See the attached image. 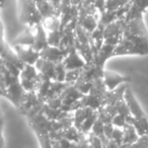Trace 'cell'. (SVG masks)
I'll use <instances>...</instances> for the list:
<instances>
[{"label":"cell","instance_id":"obj_40","mask_svg":"<svg viewBox=\"0 0 148 148\" xmlns=\"http://www.w3.org/2000/svg\"><path fill=\"white\" fill-rule=\"evenodd\" d=\"M129 0H107L106 2V10H118L121 6L128 2Z\"/></svg>","mask_w":148,"mask_h":148},{"label":"cell","instance_id":"obj_16","mask_svg":"<svg viewBox=\"0 0 148 148\" xmlns=\"http://www.w3.org/2000/svg\"><path fill=\"white\" fill-rule=\"evenodd\" d=\"M131 8L125 17L127 23L138 17H143L144 12L148 8V0H131Z\"/></svg>","mask_w":148,"mask_h":148},{"label":"cell","instance_id":"obj_31","mask_svg":"<svg viewBox=\"0 0 148 148\" xmlns=\"http://www.w3.org/2000/svg\"><path fill=\"white\" fill-rule=\"evenodd\" d=\"M105 29H106L105 25H103L101 23H99L97 27L92 33V39L95 44V47H97V52H99V50L101 49L103 46V44H105Z\"/></svg>","mask_w":148,"mask_h":148},{"label":"cell","instance_id":"obj_45","mask_svg":"<svg viewBox=\"0 0 148 148\" xmlns=\"http://www.w3.org/2000/svg\"><path fill=\"white\" fill-rule=\"evenodd\" d=\"M46 103H47L50 108H52V109L59 110V109H61L62 105H63V101H62L61 97H51V99H48L47 101H46Z\"/></svg>","mask_w":148,"mask_h":148},{"label":"cell","instance_id":"obj_20","mask_svg":"<svg viewBox=\"0 0 148 148\" xmlns=\"http://www.w3.org/2000/svg\"><path fill=\"white\" fill-rule=\"evenodd\" d=\"M52 79H49L47 77L43 76L42 74L39 73V78H38V83H37V88H36V92L38 93V97L42 101L47 99L48 93H49V89L51 86Z\"/></svg>","mask_w":148,"mask_h":148},{"label":"cell","instance_id":"obj_9","mask_svg":"<svg viewBox=\"0 0 148 148\" xmlns=\"http://www.w3.org/2000/svg\"><path fill=\"white\" fill-rule=\"evenodd\" d=\"M125 34L126 35L139 36V37H148V31L143 17H138V18L128 21L124 35Z\"/></svg>","mask_w":148,"mask_h":148},{"label":"cell","instance_id":"obj_46","mask_svg":"<svg viewBox=\"0 0 148 148\" xmlns=\"http://www.w3.org/2000/svg\"><path fill=\"white\" fill-rule=\"evenodd\" d=\"M112 139L114 141L117 142L119 145H122L123 144V139H124V131L122 128L119 127H115L113 132V136H112Z\"/></svg>","mask_w":148,"mask_h":148},{"label":"cell","instance_id":"obj_50","mask_svg":"<svg viewBox=\"0 0 148 148\" xmlns=\"http://www.w3.org/2000/svg\"><path fill=\"white\" fill-rule=\"evenodd\" d=\"M114 129H115V126H114L112 123L105 124V135H106V137L109 138V139H112Z\"/></svg>","mask_w":148,"mask_h":148},{"label":"cell","instance_id":"obj_6","mask_svg":"<svg viewBox=\"0 0 148 148\" xmlns=\"http://www.w3.org/2000/svg\"><path fill=\"white\" fill-rule=\"evenodd\" d=\"M13 50L17 54L21 60L25 64L29 65H36L38 60L41 58L40 52L36 51L32 46H23V45H15Z\"/></svg>","mask_w":148,"mask_h":148},{"label":"cell","instance_id":"obj_24","mask_svg":"<svg viewBox=\"0 0 148 148\" xmlns=\"http://www.w3.org/2000/svg\"><path fill=\"white\" fill-rule=\"evenodd\" d=\"M95 112V110L90 109V108H81V109L77 110L76 112H74V127L78 129L80 131V127L84 121L89 118L92 113Z\"/></svg>","mask_w":148,"mask_h":148},{"label":"cell","instance_id":"obj_33","mask_svg":"<svg viewBox=\"0 0 148 148\" xmlns=\"http://www.w3.org/2000/svg\"><path fill=\"white\" fill-rule=\"evenodd\" d=\"M97 119H99V112L95 111L92 113V115H91L89 118H87V119L84 121V123L81 125V127H80V132H81V133H83V134L90 133L91 129H92L95 123L97 121Z\"/></svg>","mask_w":148,"mask_h":148},{"label":"cell","instance_id":"obj_22","mask_svg":"<svg viewBox=\"0 0 148 148\" xmlns=\"http://www.w3.org/2000/svg\"><path fill=\"white\" fill-rule=\"evenodd\" d=\"M37 7L39 9L40 13H41V15L43 16V18H48V17H51V16L61 17L59 10L57 8H55L48 0L37 3Z\"/></svg>","mask_w":148,"mask_h":148},{"label":"cell","instance_id":"obj_47","mask_svg":"<svg viewBox=\"0 0 148 148\" xmlns=\"http://www.w3.org/2000/svg\"><path fill=\"white\" fill-rule=\"evenodd\" d=\"M112 124H113L115 127H119V128H122V129H123V128H125L126 125L128 124L127 118L124 117V116H122V115H117L113 119Z\"/></svg>","mask_w":148,"mask_h":148},{"label":"cell","instance_id":"obj_29","mask_svg":"<svg viewBox=\"0 0 148 148\" xmlns=\"http://www.w3.org/2000/svg\"><path fill=\"white\" fill-rule=\"evenodd\" d=\"M123 131H124L123 143L134 144L140 138V136L138 135V133L135 130V128H134L133 126L129 123L126 125L125 128H123Z\"/></svg>","mask_w":148,"mask_h":148},{"label":"cell","instance_id":"obj_42","mask_svg":"<svg viewBox=\"0 0 148 148\" xmlns=\"http://www.w3.org/2000/svg\"><path fill=\"white\" fill-rule=\"evenodd\" d=\"M88 139H89V144H90L91 148H105L101 138L97 137V135H95L92 132L88 133Z\"/></svg>","mask_w":148,"mask_h":148},{"label":"cell","instance_id":"obj_13","mask_svg":"<svg viewBox=\"0 0 148 148\" xmlns=\"http://www.w3.org/2000/svg\"><path fill=\"white\" fill-rule=\"evenodd\" d=\"M115 51V46L109 45V44H103V46L99 50L97 54L95 55L93 58V63L95 66L99 68L101 70H105L103 66L105 63L110 59V58L113 57V53Z\"/></svg>","mask_w":148,"mask_h":148},{"label":"cell","instance_id":"obj_21","mask_svg":"<svg viewBox=\"0 0 148 148\" xmlns=\"http://www.w3.org/2000/svg\"><path fill=\"white\" fill-rule=\"evenodd\" d=\"M36 35V27H27L23 33H21L16 39L14 40L15 45H23V46H33L35 42Z\"/></svg>","mask_w":148,"mask_h":148},{"label":"cell","instance_id":"obj_49","mask_svg":"<svg viewBox=\"0 0 148 148\" xmlns=\"http://www.w3.org/2000/svg\"><path fill=\"white\" fill-rule=\"evenodd\" d=\"M90 1L95 5V7L101 12V14H103L106 11V2H107V0H90Z\"/></svg>","mask_w":148,"mask_h":148},{"label":"cell","instance_id":"obj_43","mask_svg":"<svg viewBox=\"0 0 148 148\" xmlns=\"http://www.w3.org/2000/svg\"><path fill=\"white\" fill-rule=\"evenodd\" d=\"M131 5H132L131 0H129V1H128L126 4H124L123 6H121L119 9H118V10H116V12H117L118 19H125L126 15L128 14L130 8H131Z\"/></svg>","mask_w":148,"mask_h":148},{"label":"cell","instance_id":"obj_37","mask_svg":"<svg viewBox=\"0 0 148 148\" xmlns=\"http://www.w3.org/2000/svg\"><path fill=\"white\" fill-rule=\"evenodd\" d=\"M66 73H67V69H66L65 65L63 62L56 64V73H55V81H59V82H65L66 79Z\"/></svg>","mask_w":148,"mask_h":148},{"label":"cell","instance_id":"obj_7","mask_svg":"<svg viewBox=\"0 0 148 148\" xmlns=\"http://www.w3.org/2000/svg\"><path fill=\"white\" fill-rule=\"evenodd\" d=\"M60 97H61L62 101H63L61 110L63 112H68L70 106L75 103V101H77L78 99H82L84 97V95L82 92H80L74 84H69L64 89V91L61 93Z\"/></svg>","mask_w":148,"mask_h":148},{"label":"cell","instance_id":"obj_34","mask_svg":"<svg viewBox=\"0 0 148 148\" xmlns=\"http://www.w3.org/2000/svg\"><path fill=\"white\" fill-rule=\"evenodd\" d=\"M117 12L113 10H106L103 14H101V18H99V23H101L103 25L107 27V25H111L112 23H114L115 21H117Z\"/></svg>","mask_w":148,"mask_h":148},{"label":"cell","instance_id":"obj_26","mask_svg":"<svg viewBox=\"0 0 148 148\" xmlns=\"http://www.w3.org/2000/svg\"><path fill=\"white\" fill-rule=\"evenodd\" d=\"M107 90H108V88L105 84L103 78L101 77V78H97L95 80H93L92 86H91L90 91H89V95H95V97H97L103 101V97H105Z\"/></svg>","mask_w":148,"mask_h":148},{"label":"cell","instance_id":"obj_48","mask_svg":"<svg viewBox=\"0 0 148 148\" xmlns=\"http://www.w3.org/2000/svg\"><path fill=\"white\" fill-rule=\"evenodd\" d=\"M134 148H148V135L141 136L135 143L133 144Z\"/></svg>","mask_w":148,"mask_h":148},{"label":"cell","instance_id":"obj_36","mask_svg":"<svg viewBox=\"0 0 148 148\" xmlns=\"http://www.w3.org/2000/svg\"><path fill=\"white\" fill-rule=\"evenodd\" d=\"M42 113H43L44 115H45L46 117L48 118V119L51 120V121H57L58 118H59V116L61 115L62 110L61 109H59V110L52 109V108H50L49 106L47 105V103H45V106H44Z\"/></svg>","mask_w":148,"mask_h":148},{"label":"cell","instance_id":"obj_1","mask_svg":"<svg viewBox=\"0 0 148 148\" xmlns=\"http://www.w3.org/2000/svg\"><path fill=\"white\" fill-rule=\"evenodd\" d=\"M148 55V37L124 35L120 43L115 47L114 56Z\"/></svg>","mask_w":148,"mask_h":148},{"label":"cell","instance_id":"obj_38","mask_svg":"<svg viewBox=\"0 0 148 148\" xmlns=\"http://www.w3.org/2000/svg\"><path fill=\"white\" fill-rule=\"evenodd\" d=\"M80 74H81V69L67 70L65 82L69 83V84H74V83L78 80L79 76H80Z\"/></svg>","mask_w":148,"mask_h":148},{"label":"cell","instance_id":"obj_28","mask_svg":"<svg viewBox=\"0 0 148 148\" xmlns=\"http://www.w3.org/2000/svg\"><path fill=\"white\" fill-rule=\"evenodd\" d=\"M99 19L93 15H87L82 18H78V25H81L83 29H85L89 33H93V31L99 25Z\"/></svg>","mask_w":148,"mask_h":148},{"label":"cell","instance_id":"obj_12","mask_svg":"<svg viewBox=\"0 0 148 148\" xmlns=\"http://www.w3.org/2000/svg\"><path fill=\"white\" fill-rule=\"evenodd\" d=\"M1 59L4 60L5 62H9V63L13 64L21 70H23V68L25 66V64L17 56L14 50H11L10 47L6 45L4 40H2V43H1Z\"/></svg>","mask_w":148,"mask_h":148},{"label":"cell","instance_id":"obj_39","mask_svg":"<svg viewBox=\"0 0 148 148\" xmlns=\"http://www.w3.org/2000/svg\"><path fill=\"white\" fill-rule=\"evenodd\" d=\"M51 146L52 148H73V142L61 138L57 140H51Z\"/></svg>","mask_w":148,"mask_h":148},{"label":"cell","instance_id":"obj_30","mask_svg":"<svg viewBox=\"0 0 148 148\" xmlns=\"http://www.w3.org/2000/svg\"><path fill=\"white\" fill-rule=\"evenodd\" d=\"M42 25L48 33L61 31V18L58 16H51L48 18H44L42 21Z\"/></svg>","mask_w":148,"mask_h":148},{"label":"cell","instance_id":"obj_23","mask_svg":"<svg viewBox=\"0 0 148 148\" xmlns=\"http://www.w3.org/2000/svg\"><path fill=\"white\" fill-rule=\"evenodd\" d=\"M127 122L131 124L135 130L137 131L138 135L141 137L144 135H148V119L147 117L144 119H136L133 116H130L127 118Z\"/></svg>","mask_w":148,"mask_h":148},{"label":"cell","instance_id":"obj_41","mask_svg":"<svg viewBox=\"0 0 148 148\" xmlns=\"http://www.w3.org/2000/svg\"><path fill=\"white\" fill-rule=\"evenodd\" d=\"M116 106H117L118 114H119V115H122L126 118L132 116L131 112H130V110H129V107H128V105H127V103H126L125 99H122V101H118V103H116Z\"/></svg>","mask_w":148,"mask_h":148},{"label":"cell","instance_id":"obj_5","mask_svg":"<svg viewBox=\"0 0 148 148\" xmlns=\"http://www.w3.org/2000/svg\"><path fill=\"white\" fill-rule=\"evenodd\" d=\"M25 93H27V90L23 87L19 78H14L7 85L6 91L3 95V97L9 99L15 107L19 109Z\"/></svg>","mask_w":148,"mask_h":148},{"label":"cell","instance_id":"obj_15","mask_svg":"<svg viewBox=\"0 0 148 148\" xmlns=\"http://www.w3.org/2000/svg\"><path fill=\"white\" fill-rule=\"evenodd\" d=\"M67 70H73V69H82L86 66V62L80 56V54L77 52V50H73L70 52L67 56L65 57L63 61Z\"/></svg>","mask_w":148,"mask_h":148},{"label":"cell","instance_id":"obj_54","mask_svg":"<svg viewBox=\"0 0 148 148\" xmlns=\"http://www.w3.org/2000/svg\"><path fill=\"white\" fill-rule=\"evenodd\" d=\"M120 148H134V146H133V144L123 143L122 145H120Z\"/></svg>","mask_w":148,"mask_h":148},{"label":"cell","instance_id":"obj_4","mask_svg":"<svg viewBox=\"0 0 148 148\" xmlns=\"http://www.w3.org/2000/svg\"><path fill=\"white\" fill-rule=\"evenodd\" d=\"M38 78H39V71L37 70L36 66L25 64L19 76V80L23 88L27 91H36Z\"/></svg>","mask_w":148,"mask_h":148},{"label":"cell","instance_id":"obj_10","mask_svg":"<svg viewBox=\"0 0 148 148\" xmlns=\"http://www.w3.org/2000/svg\"><path fill=\"white\" fill-rule=\"evenodd\" d=\"M42 59H45L47 61L53 62L55 64H58L60 62H63L65 57L68 55L67 52L62 50L59 47H52V46H48L46 49L40 52Z\"/></svg>","mask_w":148,"mask_h":148},{"label":"cell","instance_id":"obj_2","mask_svg":"<svg viewBox=\"0 0 148 148\" xmlns=\"http://www.w3.org/2000/svg\"><path fill=\"white\" fill-rule=\"evenodd\" d=\"M21 4V21L27 27H36L43 21V16L34 0H19Z\"/></svg>","mask_w":148,"mask_h":148},{"label":"cell","instance_id":"obj_56","mask_svg":"<svg viewBox=\"0 0 148 148\" xmlns=\"http://www.w3.org/2000/svg\"><path fill=\"white\" fill-rule=\"evenodd\" d=\"M4 2H5V0H1V5H2V6L4 5Z\"/></svg>","mask_w":148,"mask_h":148},{"label":"cell","instance_id":"obj_53","mask_svg":"<svg viewBox=\"0 0 148 148\" xmlns=\"http://www.w3.org/2000/svg\"><path fill=\"white\" fill-rule=\"evenodd\" d=\"M83 0H70V2H71V5H76L78 6L81 2H82Z\"/></svg>","mask_w":148,"mask_h":148},{"label":"cell","instance_id":"obj_52","mask_svg":"<svg viewBox=\"0 0 148 148\" xmlns=\"http://www.w3.org/2000/svg\"><path fill=\"white\" fill-rule=\"evenodd\" d=\"M48 1H50V3L57 9L59 8L60 4H61V2H62V0H48Z\"/></svg>","mask_w":148,"mask_h":148},{"label":"cell","instance_id":"obj_44","mask_svg":"<svg viewBox=\"0 0 148 148\" xmlns=\"http://www.w3.org/2000/svg\"><path fill=\"white\" fill-rule=\"evenodd\" d=\"M97 112H99V119L101 120L103 124H110V123H112V122H113L114 118L112 117V116L110 115L107 111H106L105 106H103V107H101L99 110H97Z\"/></svg>","mask_w":148,"mask_h":148},{"label":"cell","instance_id":"obj_8","mask_svg":"<svg viewBox=\"0 0 148 148\" xmlns=\"http://www.w3.org/2000/svg\"><path fill=\"white\" fill-rule=\"evenodd\" d=\"M103 78L108 90H114L117 87H119L120 85L124 84V83H129L131 81L130 77L120 75L116 72L109 71V70H105Z\"/></svg>","mask_w":148,"mask_h":148},{"label":"cell","instance_id":"obj_27","mask_svg":"<svg viewBox=\"0 0 148 148\" xmlns=\"http://www.w3.org/2000/svg\"><path fill=\"white\" fill-rule=\"evenodd\" d=\"M81 101H82V105L84 108H90V109L95 110V111H97L101 107H103V99L97 97H95L92 95H89V93L88 95H84V97L81 99Z\"/></svg>","mask_w":148,"mask_h":148},{"label":"cell","instance_id":"obj_17","mask_svg":"<svg viewBox=\"0 0 148 148\" xmlns=\"http://www.w3.org/2000/svg\"><path fill=\"white\" fill-rule=\"evenodd\" d=\"M49 46L48 43V32L45 29L42 23L36 25V35H35V42L32 47L38 52L43 51L44 49Z\"/></svg>","mask_w":148,"mask_h":148},{"label":"cell","instance_id":"obj_18","mask_svg":"<svg viewBox=\"0 0 148 148\" xmlns=\"http://www.w3.org/2000/svg\"><path fill=\"white\" fill-rule=\"evenodd\" d=\"M35 66L38 71H39V73L42 74L43 76L47 77V78H49V79H52V80L55 79V73H56L55 63L40 58Z\"/></svg>","mask_w":148,"mask_h":148},{"label":"cell","instance_id":"obj_19","mask_svg":"<svg viewBox=\"0 0 148 148\" xmlns=\"http://www.w3.org/2000/svg\"><path fill=\"white\" fill-rule=\"evenodd\" d=\"M41 99L38 97V93L34 91H27L25 97H23V101H21V105L19 107V111L23 114V115H27L34 107L38 105L40 103Z\"/></svg>","mask_w":148,"mask_h":148},{"label":"cell","instance_id":"obj_3","mask_svg":"<svg viewBox=\"0 0 148 148\" xmlns=\"http://www.w3.org/2000/svg\"><path fill=\"white\" fill-rule=\"evenodd\" d=\"M127 21L125 19H117L105 29V44L117 46L125 33Z\"/></svg>","mask_w":148,"mask_h":148},{"label":"cell","instance_id":"obj_14","mask_svg":"<svg viewBox=\"0 0 148 148\" xmlns=\"http://www.w3.org/2000/svg\"><path fill=\"white\" fill-rule=\"evenodd\" d=\"M128 86H129L128 83H124L114 90H107L105 97H103V106L116 105L118 101L124 99V95H125Z\"/></svg>","mask_w":148,"mask_h":148},{"label":"cell","instance_id":"obj_55","mask_svg":"<svg viewBox=\"0 0 148 148\" xmlns=\"http://www.w3.org/2000/svg\"><path fill=\"white\" fill-rule=\"evenodd\" d=\"M36 3H39V2H42V1H46V0H34Z\"/></svg>","mask_w":148,"mask_h":148},{"label":"cell","instance_id":"obj_25","mask_svg":"<svg viewBox=\"0 0 148 148\" xmlns=\"http://www.w3.org/2000/svg\"><path fill=\"white\" fill-rule=\"evenodd\" d=\"M75 47H76V50L80 56L85 60L87 64L93 62V58H95V54H93L92 48H91L90 44H82L79 43L76 40L75 42Z\"/></svg>","mask_w":148,"mask_h":148},{"label":"cell","instance_id":"obj_11","mask_svg":"<svg viewBox=\"0 0 148 148\" xmlns=\"http://www.w3.org/2000/svg\"><path fill=\"white\" fill-rule=\"evenodd\" d=\"M124 99H125L126 103H127L130 112H131V115L133 116V117H135L136 119H139V120L146 118L145 113H144L143 110L141 109L139 103L137 101V99H136L135 95H134L133 91H132L130 86H128L127 90H126L125 95H124Z\"/></svg>","mask_w":148,"mask_h":148},{"label":"cell","instance_id":"obj_35","mask_svg":"<svg viewBox=\"0 0 148 148\" xmlns=\"http://www.w3.org/2000/svg\"><path fill=\"white\" fill-rule=\"evenodd\" d=\"M62 37H63V33L61 31L50 32V33H48V43H49V46H52V47H60Z\"/></svg>","mask_w":148,"mask_h":148},{"label":"cell","instance_id":"obj_51","mask_svg":"<svg viewBox=\"0 0 148 148\" xmlns=\"http://www.w3.org/2000/svg\"><path fill=\"white\" fill-rule=\"evenodd\" d=\"M105 148H120V145L116 141H114L113 139H110L107 145L105 146Z\"/></svg>","mask_w":148,"mask_h":148},{"label":"cell","instance_id":"obj_32","mask_svg":"<svg viewBox=\"0 0 148 148\" xmlns=\"http://www.w3.org/2000/svg\"><path fill=\"white\" fill-rule=\"evenodd\" d=\"M68 85H69V83H67V82H59V81L53 80L51 83V86H50L47 99H51V97H60L61 93L64 91V89H65ZM47 99H46V101H47Z\"/></svg>","mask_w":148,"mask_h":148}]
</instances>
